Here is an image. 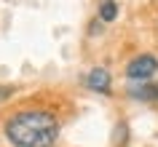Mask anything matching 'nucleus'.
Wrapping results in <instances>:
<instances>
[{
	"label": "nucleus",
	"mask_w": 158,
	"mask_h": 147,
	"mask_svg": "<svg viewBox=\"0 0 158 147\" xmlns=\"http://www.w3.org/2000/svg\"><path fill=\"white\" fill-rule=\"evenodd\" d=\"M6 137L14 147H51L59 137V120L48 110H22L6 120Z\"/></svg>",
	"instance_id": "nucleus-1"
},
{
	"label": "nucleus",
	"mask_w": 158,
	"mask_h": 147,
	"mask_svg": "<svg viewBox=\"0 0 158 147\" xmlns=\"http://www.w3.org/2000/svg\"><path fill=\"white\" fill-rule=\"evenodd\" d=\"M156 72H158V59L150 56V54H139V56H134L131 62L126 64V78H129V80L148 83Z\"/></svg>",
	"instance_id": "nucleus-2"
},
{
	"label": "nucleus",
	"mask_w": 158,
	"mask_h": 147,
	"mask_svg": "<svg viewBox=\"0 0 158 147\" xmlns=\"http://www.w3.org/2000/svg\"><path fill=\"white\" fill-rule=\"evenodd\" d=\"M86 86H89L91 91H97V94H110V86H113L110 72L105 70V67H94L91 72L86 75Z\"/></svg>",
	"instance_id": "nucleus-3"
},
{
	"label": "nucleus",
	"mask_w": 158,
	"mask_h": 147,
	"mask_svg": "<svg viewBox=\"0 0 158 147\" xmlns=\"http://www.w3.org/2000/svg\"><path fill=\"white\" fill-rule=\"evenodd\" d=\"M129 96L139 99V102H156L158 99V83H139L129 88Z\"/></svg>",
	"instance_id": "nucleus-4"
},
{
	"label": "nucleus",
	"mask_w": 158,
	"mask_h": 147,
	"mask_svg": "<svg viewBox=\"0 0 158 147\" xmlns=\"http://www.w3.org/2000/svg\"><path fill=\"white\" fill-rule=\"evenodd\" d=\"M118 19V3L115 0H102L99 6V22H115Z\"/></svg>",
	"instance_id": "nucleus-5"
},
{
	"label": "nucleus",
	"mask_w": 158,
	"mask_h": 147,
	"mask_svg": "<svg viewBox=\"0 0 158 147\" xmlns=\"http://www.w3.org/2000/svg\"><path fill=\"white\" fill-rule=\"evenodd\" d=\"M121 142H126V126H118L115 129V145H121Z\"/></svg>",
	"instance_id": "nucleus-6"
},
{
	"label": "nucleus",
	"mask_w": 158,
	"mask_h": 147,
	"mask_svg": "<svg viewBox=\"0 0 158 147\" xmlns=\"http://www.w3.org/2000/svg\"><path fill=\"white\" fill-rule=\"evenodd\" d=\"M11 94H14V88H11V86H0V102H6Z\"/></svg>",
	"instance_id": "nucleus-7"
},
{
	"label": "nucleus",
	"mask_w": 158,
	"mask_h": 147,
	"mask_svg": "<svg viewBox=\"0 0 158 147\" xmlns=\"http://www.w3.org/2000/svg\"><path fill=\"white\" fill-rule=\"evenodd\" d=\"M89 32H91V35L99 32V22H91V30H89Z\"/></svg>",
	"instance_id": "nucleus-8"
}]
</instances>
